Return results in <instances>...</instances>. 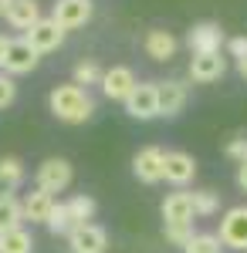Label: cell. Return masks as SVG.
<instances>
[{
	"label": "cell",
	"instance_id": "4",
	"mask_svg": "<svg viewBox=\"0 0 247 253\" xmlns=\"http://www.w3.org/2000/svg\"><path fill=\"white\" fill-rule=\"evenodd\" d=\"M71 162L68 159H44L38 166V186L44 193H61V189H68L71 186Z\"/></svg>",
	"mask_w": 247,
	"mask_h": 253
},
{
	"label": "cell",
	"instance_id": "30",
	"mask_svg": "<svg viewBox=\"0 0 247 253\" xmlns=\"http://www.w3.org/2000/svg\"><path fill=\"white\" fill-rule=\"evenodd\" d=\"M227 51H230V58L244 61L247 58V38H230L227 41Z\"/></svg>",
	"mask_w": 247,
	"mask_h": 253
},
{
	"label": "cell",
	"instance_id": "20",
	"mask_svg": "<svg viewBox=\"0 0 247 253\" xmlns=\"http://www.w3.org/2000/svg\"><path fill=\"white\" fill-rule=\"evenodd\" d=\"M31 250H34V240L24 226L0 233V253H31Z\"/></svg>",
	"mask_w": 247,
	"mask_h": 253
},
{
	"label": "cell",
	"instance_id": "7",
	"mask_svg": "<svg viewBox=\"0 0 247 253\" xmlns=\"http://www.w3.org/2000/svg\"><path fill=\"white\" fill-rule=\"evenodd\" d=\"M68 247H71V253H105L109 233L95 223H85V226H75L68 233Z\"/></svg>",
	"mask_w": 247,
	"mask_h": 253
},
{
	"label": "cell",
	"instance_id": "21",
	"mask_svg": "<svg viewBox=\"0 0 247 253\" xmlns=\"http://www.w3.org/2000/svg\"><path fill=\"white\" fill-rule=\"evenodd\" d=\"M48 230L55 236H68L75 230V219H71V210H68V203H55V210L48 216V223H44Z\"/></svg>",
	"mask_w": 247,
	"mask_h": 253
},
{
	"label": "cell",
	"instance_id": "18",
	"mask_svg": "<svg viewBox=\"0 0 247 253\" xmlns=\"http://www.w3.org/2000/svg\"><path fill=\"white\" fill-rule=\"evenodd\" d=\"M38 20H41L38 0H14V3H10V10H7V24H10V27H17V31H31Z\"/></svg>",
	"mask_w": 247,
	"mask_h": 253
},
{
	"label": "cell",
	"instance_id": "2",
	"mask_svg": "<svg viewBox=\"0 0 247 253\" xmlns=\"http://www.w3.org/2000/svg\"><path fill=\"white\" fill-rule=\"evenodd\" d=\"M125 112L132 118H139V122H149V118L159 115V84L156 81H139L135 84V91L125 101Z\"/></svg>",
	"mask_w": 247,
	"mask_h": 253
},
{
	"label": "cell",
	"instance_id": "22",
	"mask_svg": "<svg viewBox=\"0 0 247 253\" xmlns=\"http://www.w3.org/2000/svg\"><path fill=\"white\" fill-rule=\"evenodd\" d=\"M20 182H24V166H20V159H14V156L0 159V186H3V189H17Z\"/></svg>",
	"mask_w": 247,
	"mask_h": 253
},
{
	"label": "cell",
	"instance_id": "34",
	"mask_svg": "<svg viewBox=\"0 0 247 253\" xmlns=\"http://www.w3.org/2000/svg\"><path fill=\"white\" fill-rule=\"evenodd\" d=\"M237 71H241V75L247 78V58H244V61H237Z\"/></svg>",
	"mask_w": 247,
	"mask_h": 253
},
{
	"label": "cell",
	"instance_id": "12",
	"mask_svg": "<svg viewBox=\"0 0 247 253\" xmlns=\"http://www.w3.org/2000/svg\"><path fill=\"white\" fill-rule=\"evenodd\" d=\"M193 216H196V206H193V193H170L163 199V219L166 226L180 223V226H190Z\"/></svg>",
	"mask_w": 247,
	"mask_h": 253
},
{
	"label": "cell",
	"instance_id": "15",
	"mask_svg": "<svg viewBox=\"0 0 247 253\" xmlns=\"http://www.w3.org/2000/svg\"><path fill=\"white\" fill-rule=\"evenodd\" d=\"M183 105H186V84L176 78L159 81V115H166V118L180 115Z\"/></svg>",
	"mask_w": 247,
	"mask_h": 253
},
{
	"label": "cell",
	"instance_id": "13",
	"mask_svg": "<svg viewBox=\"0 0 247 253\" xmlns=\"http://www.w3.org/2000/svg\"><path fill=\"white\" fill-rule=\"evenodd\" d=\"M196 175V162H193L190 152H166V162H163V179L173 182V186H186Z\"/></svg>",
	"mask_w": 247,
	"mask_h": 253
},
{
	"label": "cell",
	"instance_id": "24",
	"mask_svg": "<svg viewBox=\"0 0 247 253\" xmlns=\"http://www.w3.org/2000/svg\"><path fill=\"white\" fill-rule=\"evenodd\" d=\"M183 253H224V243H220V236H213V233H196L186 243Z\"/></svg>",
	"mask_w": 247,
	"mask_h": 253
},
{
	"label": "cell",
	"instance_id": "3",
	"mask_svg": "<svg viewBox=\"0 0 247 253\" xmlns=\"http://www.w3.org/2000/svg\"><path fill=\"white\" fill-rule=\"evenodd\" d=\"M220 243L230 250H247V206H234L220 219Z\"/></svg>",
	"mask_w": 247,
	"mask_h": 253
},
{
	"label": "cell",
	"instance_id": "17",
	"mask_svg": "<svg viewBox=\"0 0 247 253\" xmlns=\"http://www.w3.org/2000/svg\"><path fill=\"white\" fill-rule=\"evenodd\" d=\"M51 210H55V196L44 193L41 186H34L31 193L24 196V216H27L31 223H48Z\"/></svg>",
	"mask_w": 247,
	"mask_h": 253
},
{
	"label": "cell",
	"instance_id": "9",
	"mask_svg": "<svg viewBox=\"0 0 247 253\" xmlns=\"http://www.w3.org/2000/svg\"><path fill=\"white\" fill-rule=\"evenodd\" d=\"M135 75L132 68H125V64H115V68H109L105 71V78H102V91H105V98H112V101H125V98L135 91Z\"/></svg>",
	"mask_w": 247,
	"mask_h": 253
},
{
	"label": "cell",
	"instance_id": "11",
	"mask_svg": "<svg viewBox=\"0 0 247 253\" xmlns=\"http://www.w3.org/2000/svg\"><path fill=\"white\" fill-rule=\"evenodd\" d=\"M51 17H55L64 31L85 27V24L92 20V0H58Z\"/></svg>",
	"mask_w": 247,
	"mask_h": 253
},
{
	"label": "cell",
	"instance_id": "5",
	"mask_svg": "<svg viewBox=\"0 0 247 253\" xmlns=\"http://www.w3.org/2000/svg\"><path fill=\"white\" fill-rule=\"evenodd\" d=\"M27 41L38 54H48V51H58L64 44V27L58 24L55 17H41L31 31H27Z\"/></svg>",
	"mask_w": 247,
	"mask_h": 253
},
{
	"label": "cell",
	"instance_id": "31",
	"mask_svg": "<svg viewBox=\"0 0 247 253\" xmlns=\"http://www.w3.org/2000/svg\"><path fill=\"white\" fill-rule=\"evenodd\" d=\"M7 51H10V38H3V34H0V68L7 64Z\"/></svg>",
	"mask_w": 247,
	"mask_h": 253
},
{
	"label": "cell",
	"instance_id": "33",
	"mask_svg": "<svg viewBox=\"0 0 247 253\" xmlns=\"http://www.w3.org/2000/svg\"><path fill=\"white\" fill-rule=\"evenodd\" d=\"M10 3H14V0H0V17H7V10H10Z\"/></svg>",
	"mask_w": 247,
	"mask_h": 253
},
{
	"label": "cell",
	"instance_id": "16",
	"mask_svg": "<svg viewBox=\"0 0 247 253\" xmlns=\"http://www.w3.org/2000/svg\"><path fill=\"white\" fill-rule=\"evenodd\" d=\"M142 47H146V54H149L152 61H170L173 54H176V47H180V41L173 38L170 31L156 27V31H149V34H146Z\"/></svg>",
	"mask_w": 247,
	"mask_h": 253
},
{
	"label": "cell",
	"instance_id": "19",
	"mask_svg": "<svg viewBox=\"0 0 247 253\" xmlns=\"http://www.w3.org/2000/svg\"><path fill=\"white\" fill-rule=\"evenodd\" d=\"M24 199H17L14 193H0V233L7 230H17L24 223Z\"/></svg>",
	"mask_w": 247,
	"mask_h": 253
},
{
	"label": "cell",
	"instance_id": "6",
	"mask_svg": "<svg viewBox=\"0 0 247 253\" xmlns=\"http://www.w3.org/2000/svg\"><path fill=\"white\" fill-rule=\"evenodd\" d=\"M163 162H166V152L163 149H156V145H146V149H139L132 159V172L139 182H146V186H152V182H159L163 179Z\"/></svg>",
	"mask_w": 247,
	"mask_h": 253
},
{
	"label": "cell",
	"instance_id": "32",
	"mask_svg": "<svg viewBox=\"0 0 247 253\" xmlns=\"http://www.w3.org/2000/svg\"><path fill=\"white\" fill-rule=\"evenodd\" d=\"M237 186H241V189L247 193V162L241 166V169H237Z\"/></svg>",
	"mask_w": 247,
	"mask_h": 253
},
{
	"label": "cell",
	"instance_id": "29",
	"mask_svg": "<svg viewBox=\"0 0 247 253\" xmlns=\"http://www.w3.org/2000/svg\"><path fill=\"white\" fill-rule=\"evenodd\" d=\"M14 98H17V84H14L10 75H3V71H0V108H7Z\"/></svg>",
	"mask_w": 247,
	"mask_h": 253
},
{
	"label": "cell",
	"instance_id": "25",
	"mask_svg": "<svg viewBox=\"0 0 247 253\" xmlns=\"http://www.w3.org/2000/svg\"><path fill=\"white\" fill-rule=\"evenodd\" d=\"M102 78H105V71L95 61H78L75 64V84H102Z\"/></svg>",
	"mask_w": 247,
	"mask_h": 253
},
{
	"label": "cell",
	"instance_id": "26",
	"mask_svg": "<svg viewBox=\"0 0 247 253\" xmlns=\"http://www.w3.org/2000/svg\"><path fill=\"white\" fill-rule=\"evenodd\" d=\"M193 206H196V216H213L220 213V196L213 189H200V193H193Z\"/></svg>",
	"mask_w": 247,
	"mask_h": 253
},
{
	"label": "cell",
	"instance_id": "8",
	"mask_svg": "<svg viewBox=\"0 0 247 253\" xmlns=\"http://www.w3.org/2000/svg\"><path fill=\"white\" fill-rule=\"evenodd\" d=\"M186 44H190L193 54H220L224 31H220V24H213V20H203V24H196L190 34H186Z\"/></svg>",
	"mask_w": 247,
	"mask_h": 253
},
{
	"label": "cell",
	"instance_id": "1",
	"mask_svg": "<svg viewBox=\"0 0 247 253\" xmlns=\"http://www.w3.org/2000/svg\"><path fill=\"white\" fill-rule=\"evenodd\" d=\"M48 105H51V115H55L58 122H68V125H81V122H88L92 112H95V101H92L88 91H85L81 84H75V81L51 88Z\"/></svg>",
	"mask_w": 247,
	"mask_h": 253
},
{
	"label": "cell",
	"instance_id": "10",
	"mask_svg": "<svg viewBox=\"0 0 247 253\" xmlns=\"http://www.w3.org/2000/svg\"><path fill=\"white\" fill-rule=\"evenodd\" d=\"M41 54L31 47V41L20 38V41H10V51H7V64H3V71L7 75H31L34 68H38Z\"/></svg>",
	"mask_w": 247,
	"mask_h": 253
},
{
	"label": "cell",
	"instance_id": "14",
	"mask_svg": "<svg viewBox=\"0 0 247 253\" xmlns=\"http://www.w3.org/2000/svg\"><path fill=\"white\" fill-rule=\"evenodd\" d=\"M227 71V61L220 54H193L190 61V78L200 81V84H210V81H220Z\"/></svg>",
	"mask_w": 247,
	"mask_h": 253
},
{
	"label": "cell",
	"instance_id": "28",
	"mask_svg": "<svg viewBox=\"0 0 247 253\" xmlns=\"http://www.w3.org/2000/svg\"><path fill=\"white\" fill-rule=\"evenodd\" d=\"M227 156L234 159V162H241V166L247 162V132H241L237 138H230V142H227Z\"/></svg>",
	"mask_w": 247,
	"mask_h": 253
},
{
	"label": "cell",
	"instance_id": "27",
	"mask_svg": "<svg viewBox=\"0 0 247 253\" xmlns=\"http://www.w3.org/2000/svg\"><path fill=\"white\" fill-rule=\"evenodd\" d=\"M163 236L170 240L173 247H183V250H186V243H190L196 233H193V226H180V223H173V226H163Z\"/></svg>",
	"mask_w": 247,
	"mask_h": 253
},
{
	"label": "cell",
	"instance_id": "23",
	"mask_svg": "<svg viewBox=\"0 0 247 253\" xmlns=\"http://www.w3.org/2000/svg\"><path fill=\"white\" fill-rule=\"evenodd\" d=\"M68 210H71V219H75V226H85L92 216H95V199L85 193H78L68 199Z\"/></svg>",
	"mask_w": 247,
	"mask_h": 253
}]
</instances>
